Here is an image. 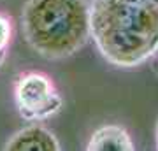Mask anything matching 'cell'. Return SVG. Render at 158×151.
<instances>
[{
  "label": "cell",
  "mask_w": 158,
  "mask_h": 151,
  "mask_svg": "<svg viewBox=\"0 0 158 151\" xmlns=\"http://www.w3.org/2000/svg\"><path fill=\"white\" fill-rule=\"evenodd\" d=\"M91 37L116 67H137L158 49V4L153 0H93Z\"/></svg>",
  "instance_id": "obj_1"
},
{
  "label": "cell",
  "mask_w": 158,
  "mask_h": 151,
  "mask_svg": "<svg viewBox=\"0 0 158 151\" xmlns=\"http://www.w3.org/2000/svg\"><path fill=\"white\" fill-rule=\"evenodd\" d=\"M25 40L48 60L77 53L91 37L86 0H27L21 11Z\"/></svg>",
  "instance_id": "obj_2"
},
{
  "label": "cell",
  "mask_w": 158,
  "mask_h": 151,
  "mask_svg": "<svg viewBox=\"0 0 158 151\" xmlns=\"http://www.w3.org/2000/svg\"><path fill=\"white\" fill-rule=\"evenodd\" d=\"M14 102L18 112L27 121H44L55 116L63 106L53 79L44 72L28 70L14 81Z\"/></svg>",
  "instance_id": "obj_3"
},
{
  "label": "cell",
  "mask_w": 158,
  "mask_h": 151,
  "mask_svg": "<svg viewBox=\"0 0 158 151\" xmlns=\"http://www.w3.org/2000/svg\"><path fill=\"white\" fill-rule=\"evenodd\" d=\"M4 151H60V142L48 128L28 125L7 141Z\"/></svg>",
  "instance_id": "obj_4"
},
{
  "label": "cell",
  "mask_w": 158,
  "mask_h": 151,
  "mask_svg": "<svg viewBox=\"0 0 158 151\" xmlns=\"http://www.w3.org/2000/svg\"><path fill=\"white\" fill-rule=\"evenodd\" d=\"M86 151H134V142L123 127L106 125L93 132Z\"/></svg>",
  "instance_id": "obj_5"
},
{
  "label": "cell",
  "mask_w": 158,
  "mask_h": 151,
  "mask_svg": "<svg viewBox=\"0 0 158 151\" xmlns=\"http://www.w3.org/2000/svg\"><path fill=\"white\" fill-rule=\"evenodd\" d=\"M11 37H12V23L6 14L0 12V65L4 63V60L7 56Z\"/></svg>",
  "instance_id": "obj_6"
},
{
  "label": "cell",
  "mask_w": 158,
  "mask_h": 151,
  "mask_svg": "<svg viewBox=\"0 0 158 151\" xmlns=\"http://www.w3.org/2000/svg\"><path fill=\"white\" fill-rule=\"evenodd\" d=\"M153 67H155V70H156V74H158V49H156V53L153 55Z\"/></svg>",
  "instance_id": "obj_7"
},
{
  "label": "cell",
  "mask_w": 158,
  "mask_h": 151,
  "mask_svg": "<svg viewBox=\"0 0 158 151\" xmlns=\"http://www.w3.org/2000/svg\"><path fill=\"white\" fill-rule=\"evenodd\" d=\"M153 2H156V4H158V0H153Z\"/></svg>",
  "instance_id": "obj_8"
},
{
  "label": "cell",
  "mask_w": 158,
  "mask_h": 151,
  "mask_svg": "<svg viewBox=\"0 0 158 151\" xmlns=\"http://www.w3.org/2000/svg\"><path fill=\"white\" fill-rule=\"evenodd\" d=\"M156 134H158V128H156Z\"/></svg>",
  "instance_id": "obj_9"
}]
</instances>
